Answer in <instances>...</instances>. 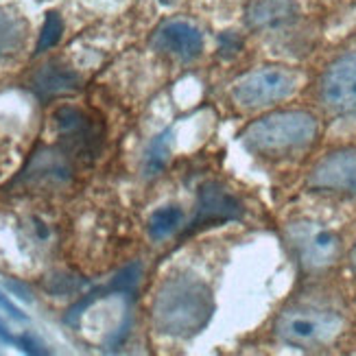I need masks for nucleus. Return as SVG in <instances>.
<instances>
[{
    "label": "nucleus",
    "mask_w": 356,
    "mask_h": 356,
    "mask_svg": "<svg viewBox=\"0 0 356 356\" xmlns=\"http://www.w3.org/2000/svg\"><path fill=\"white\" fill-rule=\"evenodd\" d=\"M138 280H140V265H129V267H125L122 269L114 280H112V284H110V291H116V293H127V291H131L136 284H138Z\"/></svg>",
    "instance_id": "17"
},
{
    "label": "nucleus",
    "mask_w": 356,
    "mask_h": 356,
    "mask_svg": "<svg viewBox=\"0 0 356 356\" xmlns=\"http://www.w3.org/2000/svg\"><path fill=\"white\" fill-rule=\"evenodd\" d=\"M319 99L334 114L356 112V51L346 53L323 72Z\"/></svg>",
    "instance_id": "6"
},
{
    "label": "nucleus",
    "mask_w": 356,
    "mask_h": 356,
    "mask_svg": "<svg viewBox=\"0 0 356 356\" xmlns=\"http://www.w3.org/2000/svg\"><path fill=\"white\" fill-rule=\"evenodd\" d=\"M352 267L356 271V245H354V250H352Z\"/></svg>",
    "instance_id": "19"
},
{
    "label": "nucleus",
    "mask_w": 356,
    "mask_h": 356,
    "mask_svg": "<svg viewBox=\"0 0 356 356\" xmlns=\"http://www.w3.org/2000/svg\"><path fill=\"white\" fill-rule=\"evenodd\" d=\"M241 38L238 35H234L232 31H225V33L219 38V51H221V55L223 57H234L238 51H241Z\"/></svg>",
    "instance_id": "18"
},
{
    "label": "nucleus",
    "mask_w": 356,
    "mask_h": 356,
    "mask_svg": "<svg viewBox=\"0 0 356 356\" xmlns=\"http://www.w3.org/2000/svg\"><path fill=\"white\" fill-rule=\"evenodd\" d=\"M298 88V74L286 68H262L245 74L232 88V99L241 107L254 110L291 97Z\"/></svg>",
    "instance_id": "5"
},
{
    "label": "nucleus",
    "mask_w": 356,
    "mask_h": 356,
    "mask_svg": "<svg viewBox=\"0 0 356 356\" xmlns=\"http://www.w3.org/2000/svg\"><path fill=\"white\" fill-rule=\"evenodd\" d=\"M286 241L296 252L300 265L308 271H319L334 265L341 254V243L332 229L315 221H296L286 227Z\"/></svg>",
    "instance_id": "4"
},
{
    "label": "nucleus",
    "mask_w": 356,
    "mask_h": 356,
    "mask_svg": "<svg viewBox=\"0 0 356 356\" xmlns=\"http://www.w3.org/2000/svg\"><path fill=\"white\" fill-rule=\"evenodd\" d=\"M343 330V319L326 308L291 306L275 319V334L296 348H319Z\"/></svg>",
    "instance_id": "3"
},
{
    "label": "nucleus",
    "mask_w": 356,
    "mask_h": 356,
    "mask_svg": "<svg viewBox=\"0 0 356 356\" xmlns=\"http://www.w3.org/2000/svg\"><path fill=\"white\" fill-rule=\"evenodd\" d=\"M33 88L40 97H55V95H66L79 88V76L76 72L59 66V64H46L40 68L33 76Z\"/></svg>",
    "instance_id": "11"
},
{
    "label": "nucleus",
    "mask_w": 356,
    "mask_h": 356,
    "mask_svg": "<svg viewBox=\"0 0 356 356\" xmlns=\"http://www.w3.org/2000/svg\"><path fill=\"white\" fill-rule=\"evenodd\" d=\"M168 160H171V131H164L160 134L156 140H153L147 149V156H145V166L143 171L147 177H156L160 175Z\"/></svg>",
    "instance_id": "14"
},
{
    "label": "nucleus",
    "mask_w": 356,
    "mask_h": 356,
    "mask_svg": "<svg viewBox=\"0 0 356 356\" xmlns=\"http://www.w3.org/2000/svg\"><path fill=\"white\" fill-rule=\"evenodd\" d=\"M308 186L315 191L356 195V149H339L328 153L315 168Z\"/></svg>",
    "instance_id": "7"
},
{
    "label": "nucleus",
    "mask_w": 356,
    "mask_h": 356,
    "mask_svg": "<svg viewBox=\"0 0 356 356\" xmlns=\"http://www.w3.org/2000/svg\"><path fill=\"white\" fill-rule=\"evenodd\" d=\"M243 214L241 201L229 195L223 186L216 181H208L199 188V199H197V210L191 221V229H201L214 223H223V221H234Z\"/></svg>",
    "instance_id": "8"
},
{
    "label": "nucleus",
    "mask_w": 356,
    "mask_h": 356,
    "mask_svg": "<svg viewBox=\"0 0 356 356\" xmlns=\"http://www.w3.org/2000/svg\"><path fill=\"white\" fill-rule=\"evenodd\" d=\"M184 221V212L175 206H164L156 210L149 219V234L153 241H162L166 236H171L173 232L179 229Z\"/></svg>",
    "instance_id": "15"
},
{
    "label": "nucleus",
    "mask_w": 356,
    "mask_h": 356,
    "mask_svg": "<svg viewBox=\"0 0 356 356\" xmlns=\"http://www.w3.org/2000/svg\"><path fill=\"white\" fill-rule=\"evenodd\" d=\"M214 313L210 286L195 275L166 280L153 302V326L160 334L191 339L208 326Z\"/></svg>",
    "instance_id": "1"
},
{
    "label": "nucleus",
    "mask_w": 356,
    "mask_h": 356,
    "mask_svg": "<svg viewBox=\"0 0 356 356\" xmlns=\"http://www.w3.org/2000/svg\"><path fill=\"white\" fill-rule=\"evenodd\" d=\"M55 122H57L59 131L66 138H70V140H79L83 145L92 140L90 120L86 118L83 112L74 110V107H59L55 112Z\"/></svg>",
    "instance_id": "13"
},
{
    "label": "nucleus",
    "mask_w": 356,
    "mask_h": 356,
    "mask_svg": "<svg viewBox=\"0 0 356 356\" xmlns=\"http://www.w3.org/2000/svg\"><path fill=\"white\" fill-rule=\"evenodd\" d=\"M151 44L158 53L173 55L179 59H193L199 55L201 46H204V35H201V31L197 26L175 20L162 24L156 31Z\"/></svg>",
    "instance_id": "9"
},
{
    "label": "nucleus",
    "mask_w": 356,
    "mask_h": 356,
    "mask_svg": "<svg viewBox=\"0 0 356 356\" xmlns=\"http://www.w3.org/2000/svg\"><path fill=\"white\" fill-rule=\"evenodd\" d=\"M26 24L11 11L0 7V59L15 55L24 44Z\"/></svg>",
    "instance_id": "12"
},
{
    "label": "nucleus",
    "mask_w": 356,
    "mask_h": 356,
    "mask_svg": "<svg viewBox=\"0 0 356 356\" xmlns=\"http://www.w3.org/2000/svg\"><path fill=\"white\" fill-rule=\"evenodd\" d=\"M61 33H64V22H61L59 13H55V11L46 13V22L42 26V35L38 40L35 53H44V51L53 49V46L61 40Z\"/></svg>",
    "instance_id": "16"
},
{
    "label": "nucleus",
    "mask_w": 356,
    "mask_h": 356,
    "mask_svg": "<svg viewBox=\"0 0 356 356\" xmlns=\"http://www.w3.org/2000/svg\"><path fill=\"white\" fill-rule=\"evenodd\" d=\"M298 5L293 0H250L245 9V20L256 31L280 29L296 20Z\"/></svg>",
    "instance_id": "10"
},
{
    "label": "nucleus",
    "mask_w": 356,
    "mask_h": 356,
    "mask_svg": "<svg viewBox=\"0 0 356 356\" xmlns=\"http://www.w3.org/2000/svg\"><path fill=\"white\" fill-rule=\"evenodd\" d=\"M317 138V120L308 112H275L252 122L243 134L245 147L262 156H284L306 149Z\"/></svg>",
    "instance_id": "2"
}]
</instances>
